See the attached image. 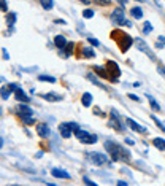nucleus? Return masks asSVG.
Returning a JSON list of instances; mask_svg holds the SVG:
<instances>
[{"mask_svg":"<svg viewBox=\"0 0 165 186\" xmlns=\"http://www.w3.org/2000/svg\"><path fill=\"white\" fill-rule=\"evenodd\" d=\"M81 104H82V105H84V107H91V105H92V94H89V92L82 94V99H81Z\"/></svg>","mask_w":165,"mask_h":186,"instance_id":"15","label":"nucleus"},{"mask_svg":"<svg viewBox=\"0 0 165 186\" xmlns=\"http://www.w3.org/2000/svg\"><path fill=\"white\" fill-rule=\"evenodd\" d=\"M111 21H113V24L124 26V24H125V16H124V11L121 10V8L113 10V13H111Z\"/></svg>","mask_w":165,"mask_h":186,"instance_id":"4","label":"nucleus"},{"mask_svg":"<svg viewBox=\"0 0 165 186\" xmlns=\"http://www.w3.org/2000/svg\"><path fill=\"white\" fill-rule=\"evenodd\" d=\"M38 80H40V81H48V83H54V81H56V78H54V77H48V75H40V77H38Z\"/></svg>","mask_w":165,"mask_h":186,"instance_id":"20","label":"nucleus"},{"mask_svg":"<svg viewBox=\"0 0 165 186\" xmlns=\"http://www.w3.org/2000/svg\"><path fill=\"white\" fill-rule=\"evenodd\" d=\"M37 134L41 138H45V137H49L51 130H49V127L46 124H37Z\"/></svg>","mask_w":165,"mask_h":186,"instance_id":"6","label":"nucleus"},{"mask_svg":"<svg viewBox=\"0 0 165 186\" xmlns=\"http://www.w3.org/2000/svg\"><path fill=\"white\" fill-rule=\"evenodd\" d=\"M18 112L21 113V116L22 118H32V108H29L27 105H19L18 107Z\"/></svg>","mask_w":165,"mask_h":186,"instance_id":"7","label":"nucleus"},{"mask_svg":"<svg viewBox=\"0 0 165 186\" xmlns=\"http://www.w3.org/2000/svg\"><path fill=\"white\" fill-rule=\"evenodd\" d=\"M53 5H54L53 2H41V6L45 10H51V8H53Z\"/></svg>","mask_w":165,"mask_h":186,"instance_id":"26","label":"nucleus"},{"mask_svg":"<svg viewBox=\"0 0 165 186\" xmlns=\"http://www.w3.org/2000/svg\"><path fill=\"white\" fill-rule=\"evenodd\" d=\"M152 30V26H151V22H144V27H143V32L144 34H149Z\"/></svg>","mask_w":165,"mask_h":186,"instance_id":"23","label":"nucleus"},{"mask_svg":"<svg viewBox=\"0 0 165 186\" xmlns=\"http://www.w3.org/2000/svg\"><path fill=\"white\" fill-rule=\"evenodd\" d=\"M59 132H60V135L64 138H70L72 137V127H70V122H64V124L59 126Z\"/></svg>","mask_w":165,"mask_h":186,"instance_id":"5","label":"nucleus"},{"mask_svg":"<svg viewBox=\"0 0 165 186\" xmlns=\"http://www.w3.org/2000/svg\"><path fill=\"white\" fill-rule=\"evenodd\" d=\"M82 56H86V57H94V56H95V53L92 51V48H84V49H82Z\"/></svg>","mask_w":165,"mask_h":186,"instance_id":"21","label":"nucleus"},{"mask_svg":"<svg viewBox=\"0 0 165 186\" xmlns=\"http://www.w3.org/2000/svg\"><path fill=\"white\" fill-rule=\"evenodd\" d=\"M86 156H87L89 159L92 161V164H95V165H105V164H108V157L105 156V154H100V153H87Z\"/></svg>","mask_w":165,"mask_h":186,"instance_id":"3","label":"nucleus"},{"mask_svg":"<svg viewBox=\"0 0 165 186\" xmlns=\"http://www.w3.org/2000/svg\"><path fill=\"white\" fill-rule=\"evenodd\" d=\"M132 16L137 18V19H141V18H143V11H141V8H138V6L132 8Z\"/></svg>","mask_w":165,"mask_h":186,"instance_id":"18","label":"nucleus"},{"mask_svg":"<svg viewBox=\"0 0 165 186\" xmlns=\"http://www.w3.org/2000/svg\"><path fill=\"white\" fill-rule=\"evenodd\" d=\"M152 145L156 146V148H159L160 151H165V140L164 138H154V140H152Z\"/></svg>","mask_w":165,"mask_h":186,"instance_id":"16","label":"nucleus"},{"mask_svg":"<svg viewBox=\"0 0 165 186\" xmlns=\"http://www.w3.org/2000/svg\"><path fill=\"white\" fill-rule=\"evenodd\" d=\"M82 181H84V185H86V186H97L95 183H94V181H91V180H89L87 177H84V178H82Z\"/></svg>","mask_w":165,"mask_h":186,"instance_id":"28","label":"nucleus"},{"mask_svg":"<svg viewBox=\"0 0 165 186\" xmlns=\"http://www.w3.org/2000/svg\"><path fill=\"white\" fill-rule=\"evenodd\" d=\"M148 99H149V105H151L152 107V108H154L156 110V112H159V110H160V107H159V104H157V102L154 100V99H152L151 96H148Z\"/></svg>","mask_w":165,"mask_h":186,"instance_id":"22","label":"nucleus"},{"mask_svg":"<svg viewBox=\"0 0 165 186\" xmlns=\"http://www.w3.org/2000/svg\"><path fill=\"white\" fill-rule=\"evenodd\" d=\"M129 97H130L132 100H135V102H140V97H138V96H135V94H129Z\"/></svg>","mask_w":165,"mask_h":186,"instance_id":"31","label":"nucleus"},{"mask_svg":"<svg viewBox=\"0 0 165 186\" xmlns=\"http://www.w3.org/2000/svg\"><path fill=\"white\" fill-rule=\"evenodd\" d=\"M14 99H16V100H19V102H29V97H27V94H26L21 88H19L16 92H14Z\"/></svg>","mask_w":165,"mask_h":186,"instance_id":"12","label":"nucleus"},{"mask_svg":"<svg viewBox=\"0 0 165 186\" xmlns=\"http://www.w3.org/2000/svg\"><path fill=\"white\" fill-rule=\"evenodd\" d=\"M87 41L91 43V45H94V46H99V45H100V41H99V40H95V38H92V37H89V38H87Z\"/></svg>","mask_w":165,"mask_h":186,"instance_id":"30","label":"nucleus"},{"mask_svg":"<svg viewBox=\"0 0 165 186\" xmlns=\"http://www.w3.org/2000/svg\"><path fill=\"white\" fill-rule=\"evenodd\" d=\"M43 99H48V100L51 102H59V100H62V97L60 96H57V94H43Z\"/></svg>","mask_w":165,"mask_h":186,"instance_id":"17","label":"nucleus"},{"mask_svg":"<svg viewBox=\"0 0 165 186\" xmlns=\"http://www.w3.org/2000/svg\"><path fill=\"white\" fill-rule=\"evenodd\" d=\"M105 148L113 156V161H129L130 159V153L127 150H124L121 145L115 143V142H105Z\"/></svg>","mask_w":165,"mask_h":186,"instance_id":"1","label":"nucleus"},{"mask_svg":"<svg viewBox=\"0 0 165 186\" xmlns=\"http://www.w3.org/2000/svg\"><path fill=\"white\" fill-rule=\"evenodd\" d=\"M8 92H10L8 86H5V88H2V97H3V99H6V97H8Z\"/></svg>","mask_w":165,"mask_h":186,"instance_id":"29","label":"nucleus"},{"mask_svg":"<svg viewBox=\"0 0 165 186\" xmlns=\"http://www.w3.org/2000/svg\"><path fill=\"white\" fill-rule=\"evenodd\" d=\"M22 119H24L26 124H33V119H32V118H22Z\"/></svg>","mask_w":165,"mask_h":186,"instance_id":"32","label":"nucleus"},{"mask_svg":"<svg viewBox=\"0 0 165 186\" xmlns=\"http://www.w3.org/2000/svg\"><path fill=\"white\" fill-rule=\"evenodd\" d=\"M94 70H95V72L99 73L102 78H110V77H108L110 73H108V72H107V70H105V69H100V67H94Z\"/></svg>","mask_w":165,"mask_h":186,"instance_id":"19","label":"nucleus"},{"mask_svg":"<svg viewBox=\"0 0 165 186\" xmlns=\"http://www.w3.org/2000/svg\"><path fill=\"white\" fill-rule=\"evenodd\" d=\"M116 186H127V183H125V181H117Z\"/></svg>","mask_w":165,"mask_h":186,"instance_id":"34","label":"nucleus"},{"mask_svg":"<svg viewBox=\"0 0 165 186\" xmlns=\"http://www.w3.org/2000/svg\"><path fill=\"white\" fill-rule=\"evenodd\" d=\"M51 175L56 177V178H64V180H68L70 175L65 172V170H60V169H53L51 170Z\"/></svg>","mask_w":165,"mask_h":186,"instance_id":"9","label":"nucleus"},{"mask_svg":"<svg viewBox=\"0 0 165 186\" xmlns=\"http://www.w3.org/2000/svg\"><path fill=\"white\" fill-rule=\"evenodd\" d=\"M159 41H160V43H164V45H165V37H160V38H159Z\"/></svg>","mask_w":165,"mask_h":186,"instance_id":"35","label":"nucleus"},{"mask_svg":"<svg viewBox=\"0 0 165 186\" xmlns=\"http://www.w3.org/2000/svg\"><path fill=\"white\" fill-rule=\"evenodd\" d=\"M152 121H154V122H156V124H157V127H159V129H162V130H164V132H165V127H164V124H162V122H160L159 119H157V118H156V116H152Z\"/></svg>","mask_w":165,"mask_h":186,"instance_id":"27","label":"nucleus"},{"mask_svg":"<svg viewBox=\"0 0 165 186\" xmlns=\"http://www.w3.org/2000/svg\"><path fill=\"white\" fill-rule=\"evenodd\" d=\"M75 135L76 138L81 142V143H97V137L92 135V134L86 132V130H78V132H75Z\"/></svg>","mask_w":165,"mask_h":186,"instance_id":"2","label":"nucleus"},{"mask_svg":"<svg viewBox=\"0 0 165 186\" xmlns=\"http://www.w3.org/2000/svg\"><path fill=\"white\" fill-rule=\"evenodd\" d=\"M73 46H75L73 43H68V45L65 46V49H67V51H65V54H67V56H70V54H72V51H73Z\"/></svg>","mask_w":165,"mask_h":186,"instance_id":"25","label":"nucleus"},{"mask_svg":"<svg viewBox=\"0 0 165 186\" xmlns=\"http://www.w3.org/2000/svg\"><path fill=\"white\" fill-rule=\"evenodd\" d=\"M132 43H133V40L130 35H124V38L121 40V48H122V51H127L132 46Z\"/></svg>","mask_w":165,"mask_h":186,"instance_id":"8","label":"nucleus"},{"mask_svg":"<svg viewBox=\"0 0 165 186\" xmlns=\"http://www.w3.org/2000/svg\"><path fill=\"white\" fill-rule=\"evenodd\" d=\"M107 67H108V70H110V72H111V73L115 72L116 78H117V77H119V75H121V72H119V67H117V64H116V62H113V61H108Z\"/></svg>","mask_w":165,"mask_h":186,"instance_id":"13","label":"nucleus"},{"mask_svg":"<svg viewBox=\"0 0 165 186\" xmlns=\"http://www.w3.org/2000/svg\"><path fill=\"white\" fill-rule=\"evenodd\" d=\"M110 126H111V127H115L116 130H122V127H121V124H119V121H117L115 112H111V121H110Z\"/></svg>","mask_w":165,"mask_h":186,"instance_id":"14","label":"nucleus"},{"mask_svg":"<svg viewBox=\"0 0 165 186\" xmlns=\"http://www.w3.org/2000/svg\"><path fill=\"white\" fill-rule=\"evenodd\" d=\"M54 45H56L57 48H60V49H65V46L68 45V43H67L64 35H57V37L54 38Z\"/></svg>","mask_w":165,"mask_h":186,"instance_id":"10","label":"nucleus"},{"mask_svg":"<svg viewBox=\"0 0 165 186\" xmlns=\"http://www.w3.org/2000/svg\"><path fill=\"white\" fill-rule=\"evenodd\" d=\"M0 6H2L3 11H6V2H0Z\"/></svg>","mask_w":165,"mask_h":186,"instance_id":"33","label":"nucleus"},{"mask_svg":"<svg viewBox=\"0 0 165 186\" xmlns=\"http://www.w3.org/2000/svg\"><path fill=\"white\" fill-rule=\"evenodd\" d=\"M127 124L130 126V127H132L133 130H135V132H143V134L146 132V127H143V126H140L138 122H135L133 119H130V118H129V119H127Z\"/></svg>","mask_w":165,"mask_h":186,"instance_id":"11","label":"nucleus"},{"mask_svg":"<svg viewBox=\"0 0 165 186\" xmlns=\"http://www.w3.org/2000/svg\"><path fill=\"white\" fill-rule=\"evenodd\" d=\"M82 16H84L86 19H89V18L94 16V11L92 10H86V11H82Z\"/></svg>","mask_w":165,"mask_h":186,"instance_id":"24","label":"nucleus"}]
</instances>
